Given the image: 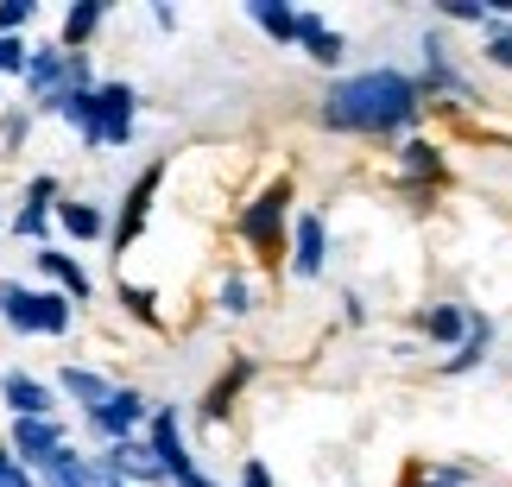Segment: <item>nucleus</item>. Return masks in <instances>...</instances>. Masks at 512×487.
<instances>
[{"instance_id": "f257e3e1", "label": "nucleus", "mask_w": 512, "mask_h": 487, "mask_svg": "<svg viewBox=\"0 0 512 487\" xmlns=\"http://www.w3.org/2000/svg\"><path fill=\"white\" fill-rule=\"evenodd\" d=\"M418 114H424V89L411 83L405 70H361V76H342V83L323 95L317 121H323L329 133L392 140V133L418 127Z\"/></svg>"}, {"instance_id": "f03ea898", "label": "nucleus", "mask_w": 512, "mask_h": 487, "mask_svg": "<svg viewBox=\"0 0 512 487\" xmlns=\"http://www.w3.org/2000/svg\"><path fill=\"white\" fill-rule=\"evenodd\" d=\"M285 203H291V178L266 184L260 197H253V203L241 209L234 235H241L247 247H260V253H272V260H279V253H285Z\"/></svg>"}, {"instance_id": "7ed1b4c3", "label": "nucleus", "mask_w": 512, "mask_h": 487, "mask_svg": "<svg viewBox=\"0 0 512 487\" xmlns=\"http://www.w3.org/2000/svg\"><path fill=\"white\" fill-rule=\"evenodd\" d=\"M0 399H7V412L13 418H45V424H57V393L45 380H32V374H0Z\"/></svg>"}, {"instance_id": "20e7f679", "label": "nucleus", "mask_w": 512, "mask_h": 487, "mask_svg": "<svg viewBox=\"0 0 512 487\" xmlns=\"http://www.w3.org/2000/svg\"><path fill=\"white\" fill-rule=\"evenodd\" d=\"M443 178H449V165H443V152L430 146V140H405L399 146V190L424 197V190H437Z\"/></svg>"}, {"instance_id": "39448f33", "label": "nucleus", "mask_w": 512, "mask_h": 487, "mask_svg": "<svg viewBox=\"0 0 512 487\" xmlns=\"http://www.w3.org/2000/svg\"><path fill=\"white\" fill-rule=\"evenodd\" d=\"M108 469L121 475L127 487H152V481H171L165 469H159V456H152V443L146 437H127V443H108Z\"/></svg>"}, {"instance_id": "423d86ee", "label": "nucleus", "mask_w": 512, "mask_h": 487, "mask_svg": "<svg viewBox=\"0 0 512 487\" xmlns=\"http://www.w3.org/2000/svg\"><path fill=\"white\" fill-rule=\"evenodd\" d=\"M7 443H13V456L26 462V469H45V462L64 450V431H57V424H45V418H13Z\"/></svg>"}, {"instance_id": "0eeeda50", "label": "nucleus", "mask_w": 512, "mask_h": 487, "mask_svg": "<svg viewBox=\"0 0 512 487\" xmlns=\"http://www.w3.org/2000/svg\"><path fill=\"white\" fill-rule=\"evenodd\" d=\"M146 443H152V456H159V469L171 475V481H184L196 462H190V450H184V431H177V412H152V424H146Z\"/></svg>"}, {"instance_id": "6e6552de", "label": "nucleus", "mask_w": 512, "mask_h": 487, "mask_svg": "<svg viewBox=\"0 0 512 487\" xmlns=\"http://www.w3.org/2000/svg\"><path fill=\"white\" fill-rule=\"evenodd\" d=\"M89 424H95V431H102L108 443H127V437L146 424V399L133 393V386H114V399L102 405V418H89Z\"/></svg>"}, {"instance_id": "1a4fd4ad", "label": "nucleus", "mask_w": 512, "mask_h": 487, "mask_svg": "<svg viewBox=\"0 0 512 487\" xmlns=\"http://www.w3.org/2000/svg\"><path fill=\"white\" fill-rule=\"evenodd\" d=\"M95 108H102V146H127L133 140V89L102 83L95 89Z\"/></svg>"}, {"instance_id": "9d476101", "label": "nucleus", "mask_w": 512, "mask_h": 487, "mask_svg": "<svg viewBox=\"0 0 512 487\" xmlns=\"http://www.w3.org/2000/svg\"><path fill=\"white\" fill-rule=\"evenodd\" d=\"M165 184V165H146L140 171V184H133V197L121 203V222H114V241H121V253H127V241L140 235V222H146V209H152V190Z\"/></svg>"}, {"instance_id": "9b49d317", "label": "nucleus", "mask_w": 512, "mask_h": 487, "mask_svg": "<svg viewBox=\"0 0 512 487\" xmlns=\"http://www.w3.org/2000/svg\"><path fill=\"white\" fill-rule=\"evenodd\" d=\"M468 329H475V310H468V304H430L424 310V336L443 342V348H462Z\"/></svg>"}, {"instance_id": "f8f14e48", "label": "nucleus", "mask_w": 512, "mask_h": 487, "mask_svg": "<svg viewBox=\"0 0 512 487\" xmlns=\"http://www.w3.org/2000/svg\"><path fill=\"white\" fill-rule=\"evenodd\" d=\"M298 45L317 57L323 70H336V64H342V51H348V38H342L336 26H323L317 13H298Z\"/></svg>"}, {"instance_id": "ddd939ff", "label": "nucleus", "mask_w": 512, "mask_h": 487, "mask_svg": "<svg viewBox=\"0 0 512 487\" xmlns=\"http://www.w3.org/2000/svg\"><path fill=\"white\" fill-rule=\"evenodd\" d=\"M0 317H7V329L13 336H45V323H38V291H26V285H0Z\"/></svg>"}, {"instance_id": "4468645a", "label": "nucleus", "mask_w": 512, "mask_h": 487, "mask_svg": "<svg viewBox=\"0 0 512 487\" xmlns=\"http://www.w3.org/2000/svg\"><path fill=\"white\" fill-rule=\"evenodd\" d=\"M291 272L298 279H317L323 272V222L317 216H298V228H291Z\"/></svg>"}, {"instance_id": "2eb2a0df", "label": "nucleus", "mask_w": 512, "mask_h": 487, "mask_svg": "<svg viewBox=\"0 0 512 487\" xmlns=\"http://www.w3.org/2000/svg\"><path fill=\"white\" fill-rule=\"evenodd\" d=\"M57 386H64V399L83 405V418H102V405L114 399V386L102 374H89V367H64V380H57Z\"/></svg>"}, {"instance_id": "dca6fc26", "label": "nucleus", "mask_w": 512, "mask_h": 487, "mask_svg": "<svg viewBox=\"0 0 512 487\" xmlns=\"http://www.w3.org/2000/svg\"><path fill=\"white\" fill-rule=\"evenodd\" d=\"M247 13H253V26H260L272 45H298V13H291L285 0H247Z\"/></svg>"}, {"instance_id": "f3484780", "label": "nucleus", "mask_w": 512, "mask_h": 487, "mask_svg": "<svg viewBox=\"0 0 512 487\" xmlns=\"http://www.w3.org/2000/svg\"><path fill=\"white\" fill-rule=\"evenodd\" d=\"M38 266H45V279H57V291H64V298H76V304L89 298V272L76 266L70 253H57V247H38Z\"/></svg>"}, {"instance_id": "a211bd4d", "label": "nucleus", "mask_w": 512, "mask_h": 487, "mask_svg": "<svg viewBox=\"0 0 512 487\" xmlns=\"http://www.w3.org/2000/svg\"><path fill=\"white\" fill-rule=\"evenodd\" d=\"M247 380H253V361H234L228 374L209 386V399H203V418H209V424H222V418H228V405L241 399V386H247Z\"/></svg>"}, {"instance_id": "6ab92c4d", "label": "nucleus", "mask_w": 512, "mask_h": 487, "mask_svg": "<svg viewBox=\"0 0 512 487\" xmlns=\"http://www.w3.org/2000/svg\"><path fill=\"white\" fill-rule=\"evenodd\" d=\"M487 348H494V323H487L481 310H475V329H468V342L443 361V374H468V367H481V361H487Z\"/></svg>"}, {"instance_id": "aec40b11", "label": "nucleus", "mask_w": 512, "mask_h": 487, "mask_svg": "<svg viewBox=\"0 0 512 487\" xmlns=\"http://www.w3.org/2000/svg\"><path fill=\"white\" fill-rule=\"evenodd\" d=\"M95 26H102V0H76V7L64 13V38H57V45H64V51H83L89 38H95Z\"/></svg>"}, {"instance_id": "412c9836", "label": "nucleus", "mask_w": 512, "mask_h": 487, "mask_svg": "<svg viewBox=\"0 0 512 487\" xmlns=\"http://www.w3.org/2000/svg\"><path fill=\"white\" fill-rule=\"evenodd\" d=\"M38 487H89V462L64 443V450H57L45 469H38Z\"/></svg>"}, {"instance_id": "4be33fe9", "label": "nucleus", "mask_w": 512, "mask_h": 487, "mask_svg": "<svg viewBox=\"0 0 512 487\" xmlns=\"http://www.w3.org/2000/svg\"><path fill=\"white\" fill-rule=\"evenodd\" d=\"M57 222H64V235H76V241H95L108 228L95 203H57Z\"/></svg>"}, {"instance_id": "5701e85b", "label": "nucleus", "mask_w": 512, "mask_h": 487, "mask_svg": "<svg viewBox=\"0 0 512 487\" xmlns=\"http://www.w3.org/2000/svg\"><path fill=\"white\" fill-rule=\"evenodd\" d=\"M70 304L76 298H64V291H38V323H45V336H64L70 329Z\"/></svg>"}, {"instance_id": "b1692460", "label": "nucleus", "mask_w": 512, "mask_h": 487, "mask_svg": "<svg viewBox=\"0 0 512 487\" xmlns=\"http://www.w3.org/2000/svg\"><path fill=\"white\" fill-rule=\"evenodd\" d=\"M26 70H32L26 38H0V76H26Z\"/></svg>"}, {"instance_id": "393cba45", "label": "nucleus", "mask_w": 512, "mask_h": 487, "mask_svg": "<svg viewBox=\"0 0 512 487\" xmlns=\"http://www.w3.org/2000/svg\"><path fill=\"white\" fill-rule=\"evenodd\" d=\"M443 13L456 19V26H494V13H487L481 0H443Z\"/></svg>"}, {"instance_id": "a878e982", "label": "nucleus", "mask_w": 512, "mask_h": 487, "mask_svg": "<svg viewBox=\"0 0 512 487\" xmlns=\"http://www.w3.org/2000/svg\"><path fill=\"white\" fill-rule=\"evenodd\" d=\"M32 13H38L32 0H0V38H13L19 26H32Z\"/></svg>"}, {"instance_id": "bb28decb", "label": "nucleus", "mask_w": 512, "mask_h": 487, "mask_svg": "<svg viewBox=\"0 0 512 487\" xmlns=\"http://www.w3.org/2000/svg\"><path fill=\"white\" fill-rule=\"evenodd\" d=\"M487 64L512 70V26H487Z\"/></svg>"}, {"instance_id": "cd10ccee", "label": "nucleus", "mask_w": 512, "mask_h": 487, "mask_svg": "<svg viewBox=\"0 0 512 487\" xmlns=\"http://www.w3.org/2000/svg\"><path fill=\"white\" fill-rule=\"evenodd\" d=\"M13 235H19V241H38V235H45V209H38V203H26V209L13 216Z\"/></svg>"}, {"instance_id": "c85d7f7f", "label": "nucleus", "mask_w": 512, "mask_h": 487, "mask_svg": "<svg viewBox=\"0 0 512 487\" xmlns=\"http://www.w3.org/2000/svg\"><path fill=\"white\" fill-rule=\"evenodd\" d=\"M222 310H228V317H241V310H247V285L241 279H222Z\"/></svg>"}, {"instance_id": "c756f323", "label": "nucleus", "mask_w": 512, "mask_h": 487, "mask_svg": "<svg viewBox=\"0 0 512 487\" xmlns=\"http://www.w3.org/2000/svg\"><path fill=\"white\" fill-rule=\"evenodd\" d=\"M418 487H468V475H462V469H424Z\"/></svg>"}, {"instance_id": "7c9ffc66", "label": "nucleus", "mask_w": 512, "mask_h": 487, "mask_svg": "<svg viewBox=\"0 0 512 487\" xmlns=\"http://www.w3.org/2000/svg\"><path fill=\"white\" fill-rule=\"evenodd\" d=\"M57 197V178H32V190H26V203H38V209H45Z\"/></svg>"}, {"instance_id": "2f4dec72", "label": "nucleus", "mask_w": 512, "mask_h": 487, "mask_svg": "<svg viewBox=\"0 0 512 487\" xmlns=\"http://www.w3.org/2000/svg\"><path fill=\"white\" fill-rule=\"evenodd\" d=\"M89 487H127V481H121V475H114V469H108V462H89Z\"/></svg>"}, {"instance_id": "473e14b6", "label": "nucleus", "mask_w": 512, "mask_h": 487, "mask_svg": "<svg viewBox=\"0 0 512 487\" xmlns=\"http://www.w3.org/2000/svg\"><path fill=\"white\" fill-rule=\"evenodd\" d=\"M241 487H272V475H266V462H247V469H241Z\"/></svg>"}, {"instance_id": "72a5a7b5", "label": "nucleus", "mask_w": 512, "mask_h": 487, "mask_svg": "<svg viewBox=\"0 0 512 487\" xmlns=\"http://www.w3.org/2000/svg\"><path fill=\"white\" fill-rule=\"evenodd\" d=\"M13 469H19V456H13V443H7V437H0V481H7Z\"/></svg>"}, {"instance_id": "f704fd0d", "label": "nucleus", "mask_w": 512, "mask_h": 487, "mask_svg": "<svg viewBox=\"0 0 512 487\" xmlns=\"http://www.w3.org/2000/svg\"><path fill=\"white\" fill-rule=\"evenodd\" d=\"M177 487H215V481H203V475H196V469H190V475H184V481H177Z\"/></svg>"}]
</instances>
